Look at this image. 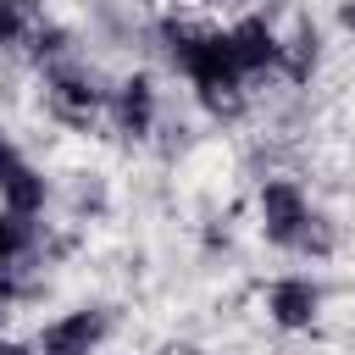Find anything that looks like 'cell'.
I'll return each mask as SVG.
<instances>
[{"label":"cell","mask_w":355,"mask_h":355,"mask_svg":"<svg viewBox=\"0 0 355 355\" xmlns=\"http://www.w3.org/2000/svg\"><path fill=\"white\" fill-rule=\"evenodd\" d=\"M227 39H233V55H239V67H244V72H255V67H266V61L277 55V39H272V28H266L261 17L239 22Z\"/></svg>","instance_id":"obj_5"},{"label":"cell","mask_w":355,"mask_h":355,"mask_svg":"<svg viewBox=\"0 0 355 355\" xmlns=\"http://www.w3.org/2000/svg\"><path fill=\"white\" fill-rule=\"evenodd\" d=\"M17 28H22V6L17 0H0V44H11Z\"/></svg>","instance_id":"obj_10"},{"label":"cell","mask_w":355,"mask_h":355,"mask_svg":"<svg viewBox=\"0 0 355 355\" xmlns=\"http://www.w3.org/2000/svg\"><path fill=\"white\" fill-rule=\"evenodd\" d=\"M0 200H6L11 211H22V216H28V211H39V200H44V183H39V172H33V166H22V172H17V178L0 189Z\"/></svg>","instance_id":"obj_8"},{"label":"cell","mask_w":355,"mask_h":355,"mask_svg":"<svg viewBox=\"0 0 355 355\" xmlns=\"http://www.w3.org/2000/svg\"><path fill=\"white\" fill-rule=\"evenodd\" d=\"M116 111H122V122H128L133 133H144V128H150V83H144V78H128L122 94H116Z\"/></svg>","instance_id":"obj_7"},{"label":"cell","mask_w":355,"mask_h":355,"mask_svg":"<svg viewBox=\"0 0 355 355\" xmlns=\"http://www.w3.org/2000/svg\"><path fill=\"white\" fill-rule=\"evenodd\" d=\"M261 227H266L272 244H288V250L316 244V239H311V205H305V194H300L294 183H283V178L261 189Z\"/></svg>","instance_id":"obj_2"},{"label":"cell","mask_w":355,"mask_h":355,"mask_svg":"<svg viewBox=\"0 0 355 355\" xmlns=\"http://www.w3.org/2000/svg\"><path fill=\"white\" fill-rule=\"evenodd\" d=\"M344 22H349V28H355V0H349V6H344Z\"/></svg>","instance_id":"obj_14"},{"label":"cell","mask_w":355,"mask_h":355,"mask_svg":"<svg viewBox=\"0 0 355 355\" xmlns=\"http://www.w3.org/2000/svg\"><path fill=\"white\" fill-rule=\"evenodd\" d=\"M22 244H28V222H22V211L6 205V211H0V261H11Z\"/></svg>","instance_id":"obj_9"},{"label":"cell","mask_w":355,"mask_h":355,"mask_svg":"<svg viewBox=\"0 0 355 355\" xmlns=\"http://www.w3.org/2000/svg\"><path fill=\"white\" fill-rule=\"evenodd\" d=\"M272 316H277L283 327H311V316H316V288H311L305 277H283V283L272 288Z\"/></svg>","instance_id":"obj_4"},{"label":"cell","mask_w":355,"mask_h":355,"mask_svg":"<svg viewBox=\"0 0 355 355\" xmlns=\"http://www.w3.org/2000/svg\"><path fill=\"white\" fill-rule=\"evenodd\" d=\"M22 166H28V161H22V155H17L11 144H6V133H0V189H6V183H11V178H17Z\"/></svg>","instance_id":"obj_11"},{"label":"cell","mask_w":355,"mask_h":355,"mask_svg":"<svg viewBox=\"0 0 355 355\" xmlns=\"http://www.w3.org/2000/svg\"><path fill=\"white\" fill-rule=\"evenodd\" d=\"M100 333H105L100 311H72V316H61V322L44 327L39 349H44V355H89V349L100 344Z\"/></svg>","instance_id":"obj_3"},{"label":"cell","mask_w":355,"mask_h":355,"mask_svg":"<svg viewBox=\"0 0 355 355\" xmlns=\"http://www.w3.org/2000/svg\"><path fill=\"white\" fill-rule=\"evenodd\" d=\"M166 39H172V61L200 83L205 105L233 111L239 105V78H244V67L233 55V39L227 33H194V28H172Z\"/></svg>","instance_id":"obj_1"},{"label":"cell","mask_w":355,"mask_h":355,"mask_svg":"<svg viewBox=\"0 0 355 355\" xmlns=\"http://www.w3.org/2000/svg\"><path fill=\"white\" fill-rule=\"evenodd\" d=\"M0 355H33V349H22V344H0Z\"/></svg>","instance_id":"obj_13"},{"label":"cell","mask_w":355,"mask_h":355,"mask_svg":"<svg viewBox=\"0 0 355 355\" xmlns=\"http://www.w3.org/2000/svg\"><path fill=\"white\" fill-rule=\"evenodd\" d=\"M6 294H11V277H6V261H0V305H6Z\"/></svg>","instance_id":"obj_12"},{"label":"cell","mask_w":355,"mask_h":355,"mask_svg":"<svg viewBox=\"0 0 355 355\" xmlns=\"http://www.w3.org/2000/svg\"><path fill=\"white\" fill-rule=\"evenodd\" d=\"M50 100H55V111H61V116H72V122H89V116H94V105H100V89H89L83 78H55Z\"/></svg>","instance_id":"obj_6"}]
</instances>
